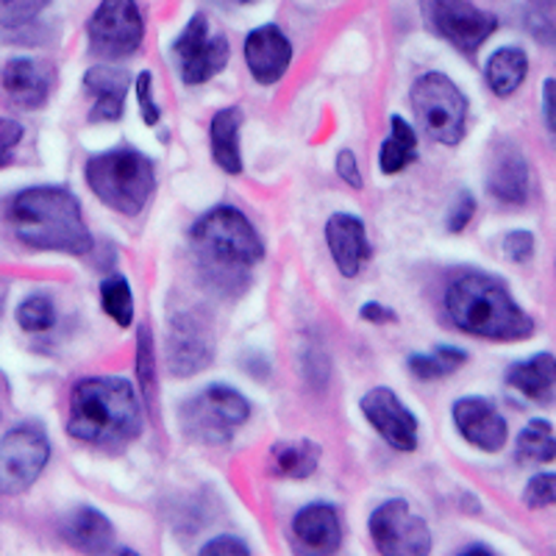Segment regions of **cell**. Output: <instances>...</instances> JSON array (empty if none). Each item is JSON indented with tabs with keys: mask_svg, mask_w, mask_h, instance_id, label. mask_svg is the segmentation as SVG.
Returning <instances> with one entry per match:
<instances>
[{
	"mask_svg": "<svg viewBox=\"0 0 556 556\" xmlns=\"http://www.w3.org/2000/svg\"><path fill=\"white\" fill-rule=\"evenodd\" d=\"M190 248L203 285L223 298H240L251 287L253 267L265 260L260 231L231 203L212 206L192 223Z\"/></svg>",
	"mask_w": 556,
	"mask_h": 556,
	"instance_id": "1",
	"label": "cell"
},
{
	"mask_svg": "<svg viewBox=\"0 0 556 556\" xmlns=\"http://www.w3.org/2000/svg\"><path fill=\"white\" fill-rule=\"evenodd\" d=\"M146 412L121 376H87L70 390L67 434L101 451H123L142 434Z\"/></svg>",
	"mask_w": 556,
	"mask_h": 556,
	"instance_id": "2",
	"label": "cell"
},
{
	"mask_svg": "<svg viewBox=\"0 0 556 556\" xmlns=\"http://www.w3.org/2000/svg\"><path fill=\"white\" fill-rule=\"evenodd\" d=\"M9 226L28 251L89 256L96 240L76 192L59 184L26 187L9 201Z\"/></svg>",
	"mask_w": 556,
	"mask_h": 556,
	"instance_id": "3",
	"label": "cell"
},
{
	"mask_svg": "<svg viewBox=\"0 0 556 556\" xmlns=\"http://www.w3.org/2000/svg\"><path fill=\"white\" fill-rule=\"evenodd\" d=\"M445 312L456 329L479 340L518 342L534 334V317L526 315L509 287L490 273H462L445 290Z\"/></svg>",
	"mask_w": 556,
	"mask_h": 556,
	"instance_id": "4",
	"label": "cell"
},
{
	"mask_svg": "<svg viewBox=\"0 0 556 556\" xmlns=\"http://www.w3.org/2000/svg\"><path fill=\"white\" fill-rule=\"evenodd\" d=\"M84 178L103 206L123 217H137L156 190V165L148 153L114 148L89 156Z\"/></svg>",
	"mask_w": 556,
	"mask_h": 556,
	"instance_id": "5",
	"label": "cell"
},
{
	"mask_svg": "<svg viewBox=\"0 0 556 556\" xmlns=\"http://www.w3.org/2000/svg\"><path fill=\"white\" fill-rule=\"evenodd\" d=\"M251 420V401L228 384H208L178 409V424L190 440L203 445L231 443L237 429Z\"/></svg>",
	"mask_w": 556,
	"mask_h": 556,
	"instance_id": "6",
	"label": "cell"
},
{
	"mask_svg": "<svg viewBox=\"0 0 556 556\" xmlns=\"http://www.w3.org/2000/svg\"><path fill=\"white\" fill-rule=\"evenodd\" d=\"M415 121L426 137L445 148L459 146L468 128V98L445 73H424L409 89Z\"/></svg>",
	"mask_w": 556,
	"mask_h": 556,
	"instance_id": "7",
	"label": "cell"
},
{
	"mask_svg": "<svg viewBox=\"0 0 556 556\" xmlns=\"http://www.w3.org/2000/svg\"><path fill=\"white\" fill-rule=\"evenodd\" d=\"M51 462V440L37 420H23L0 437V493L23 495Z\"/></svg>",
	"mask_w": 556,
	"mask_h": 556,
	"instance_id": "8",
	"label": "cell"
},
{
	"mask_svg": "<svg viewBox=\"0 0 556 556\" xmlns=\"http://www.w3.org/2000/svg\"><path fill=\"white\" fill-rule=\"evenodd\" d=\"M146 39V17L137 0H101L87 23L89 53L103 62L131 59Z\"/></svg>",
	"mask_w": 556,
	"mask_h": 556,
	"instance_id": "9",
	"label": "cell"
},
{
	"mask_svg": "<svg viewBox=\"0 0 556 556\" xmlns=\"http://www.w3.org/2000/svg\"><path fill=\"white\" fill-rule=\"evenodd\" d=\"M420 12L426 28L465 56H476L498 28V17L473 0H420Z\"/></svg>",
	"mask_w": 556,
	"mask_h": 556,
	"instance_id": "10",
	"label": "cell"
},
{
	"mask_svg": "<svg viewBox=\"0 0 556 556\" xmlns=\"http://www.w3.org/2000/svg\"><path fill=\"white\" fill-rule=\"evenodd\" d=\"M170 53L181 81L187 87H201L226 70L231 45L220 31H212L206 14L195 12L170 45Z\"/></svg>",
	"mask_w": 556,
	"mask_h": 556,
	"instance_id": "11",
	"label": "cell"
},
{
	"mask_svg": "<svg viewBox=\"0 0 556 556\" xmlns=\"http://www.w3.org/2000/svg\"><path fill=\"white\" fill-rule=\"evenodd\" d=\"M215 326L203 309H178L167 317L165 356L176 379L203 374L215 362Z\"/></svg>",
	"mask_w": 556,
	"mask_h": 556,
	"instance_id": "12",
	"label": "cell"
},
{
	"mask_svg": "<svg viewBox=\"0 0 556 556\" xmlns=\"http://www.w3.org/2000/svg\"><path fill=\"white\" fill-rule=\"evenodd\" d=\"M367 531L376 551L384 556H426L431 551L429 523L412 513L406 498H390L376 506Z\"/></svg>",
	"mask_w": 556,
	"mask_h": 556,
	"instance_id": "13",
	"label": "cell"
},
{
	"mask_svg": "<svg viewBox=\"0 0 556 556\" xmlns=\"http://www.w3.org/2000/svg\"><path fill=\"white\" fill-rule=\"evenodd\" d=\"M362 417L374 426L376 434L395 451H417L420 445V424L417 415L404 401L390 390V387H374L367 390L359 401Z\"/></svg>",
	"mask_w": 556,
	"mask_h": 556,
	"instance_id": "14",
	"label": "cell"
},
{
	"mask_svg": "<svg viewBox=\"0 0 556 556\" xmlns=\"http://www.w3.org/2000/svg\"><path fill=\"white\" fill-rule=\"evenodd\" d=\"M451 417H454L456 431H459L465 443L484 451V454H498V451H504L506 440H509V429H506L504 415L495 409V404L490 399L465 395V399L454 401Z\"/></svg>",
	"mask_w": 556,
	"mask_h": 556,
	"instance_id": "15",
	"label": "cell"
},
{
	"mask_svg": "<svg viewBox=\"0 0 556 556\" xmlns=\"http://www.w3.org/2000/svg\"><path fill=\"white\" fill-rule=\"evenodd\" d=\"M292 56H295V48H292L290 37L273 23L253 28L242 45L248 73L262 87H273V84L281 81L290 70Z\"/></svg>",
	"mask_w": 556,
	"mask_h": 556,
	"instance_id": "16",
	"label": "cell"
},
{
	"mask_svg": "<svg viewBox=\"0 0 556 556\" xmlns=\"http://www.w3.org/2000/svg\"><path fill=\"white\" fill-rule=\"evenodd\" d=\"M0 87L17 109H42L53 92V67L31 56H14L0 70Z\"/></svg>",
	"mask_w": 556,
	"mask_h": 556,
	"instance_id": "17",
	"label": "cell"
},
{
	"mask_svg": "<svg viewBox=\"0 0 556 556\" xmlns=\"http://www.w3.org/2000/svg\"><path fill=\"white\" fill-rule=\"evenodd\" d=\"M326 245H329L331 260H334L337 270L342 278H356L370 262L374 248L367 242V228L351 212H334L326 223Z\"/></svg>",
	"mask_w": 556,
	"mask_h": 556,
	"instance_id": "18",
	"label": "cell"
},
{
	"mask_svg": "<svg viewBox=\"0 0 556 556\" xmlns=\"http://www.w3.org/2000/svg\"><path fill=\"white\" fill-rule=\"evenodd\" d=\"M486 192L504 206H523L529 201V162L515 142H498L490 153Z\"/></svg>",
	"mask_w": 556,
	"mask_h": 556,
	"instance_id": "19",
	"label": "cell"
},
{
	"mask_svg": "<svg viewBox=\"0 0 556 556\" xmlns=\"http://www.w3.org/2000/svg\"><path fill=\"white\" fill-rule=\"evenodd\" d=\"M84 92L92 98L89 109V123H117L126 114L128 96V73H123L114 64H92L84 73Z\"/></svg>",
	"mask_w": 556,
	"mask_h": 556,
	"instance_id": "20",
	"label": "cell"
},
{
	"mask_svg": "<svg viewBox=\"0 0 556 556\" xmlns=\"http://www.w3.org/2000/svg\"><path fill=\"white\" fill-rule=\"evenodd\" d=\"M292 538L309 554H337L342 545V520L337 506L326 501L301 506L292 518Z\"/></svg>",
	"mask_w": 556,
	"mask_h": 556,
	"instance_id": "21",
	"label": "cell"
},
{
	"mask_svg": "<svg viewBox=\"0 0 556 556\" xmlns=\"http://www.w3.org/2000/svg\"><path fill=\"white\" fill-rule=\"evenodd\" d=\"M62 538L81 554H109L114 545V526L96 506H78L64 518Z\"/></svg>",
	"mask_w": 556,
	"mask_h": 556,
	"instance_id": "22",
	"label": "cell"
},
{
	"mask_svg": "<svg viewBox=\"0 0 556 556\" xmlns=\"http://www.w3.org/2000/svg\"><path fill=\"white\" fill-rule=\"evenodd\" d=\"M242 121H245V114H242L240 106L220 109L208 121V153H212V162L228 176H240L242 173Z\"/></svg>",
	"mask_w": 556,
	"mask_h": 556,
	"instance_id": "23",
	"label": "cell"
},
{
	"mask_svg": "<svg viewBox=\"0 0 556 556\" xmlns=\"http://www.w3.org/2000/svg\"><path fill=\"white\" fill-rule=\"evenodd\" d=\"M506 384L534 404H548L556 392V356L543 351V354L515 362L506 370Z\"/></svg>",
	"mask_w": 556,
	"mask_h": 556,
	"instance_id": "24",
	"label": "cell"
},
{
	"mask_svg": "<svg viewBox=\"0 0 556 556\" xmlns=\"http://www.w3.org/2000/svg\"><path fill=\"white\" fill-rule=\"evenodd\" d=\"M320 465V445L312 440H285L270 448V470L278 479L304 481Z\"/></svg>",
	"mask_w": 556,
	"mask_h": 556,
	"instance_id": "25",
	"label": "cell"
},
{
	"mask_svg": "<svg viewBox=\"0 0 556 556\" xmlns=\"http://www.w3.org/2000/svg\"><path fill=\"white\" fill-rule=\"evenodd\" d=\"M529 73V56L520 48H498L484 64V81L493 89V96L509 98L520 89Z\"/></svg>",
	"mask_w": 556,
	"mask_h": 556,
	"instance_id": "26",
	"label": "cell"
},
{
	"mask_svg": "<svg viewBox=\"0 0 556 556\" xmlns=\"http://www.w3.org/2000/svg\"><path fill=\"white\" fill-rule=\"evenodd\" d=\"M417 162V134L401 114L390 117V134L381 142L379 167L384 176H399L406 167Z\"/></svg>",
	"mask_w": 556,
	"mask_h": 556,
	"instance_id": "27",
	"label": "cell"
},
{
	"mask_svg": "<svg viewBox=\"0 0 556 556\" xmlns=\"http://www.w3.org/2000/svg\"><path fill=\"white\" fill-rule=\"evenodd\" d=\"M465 362H468V351H462L456 345H437L429 354H412L406 359V367H409V374L415 379L437 381L456 374Z\"/></svg>",
	"mask_w": 556,
	"mask_h": 556,
	"instance_id": "28",
	"label": "cell"
},
{
	"mask_svg": "<svg viewBox=\"0 0 556 556\" xmlns=\"http://www.w3.org/2000/svg\"><path fill=\"white\" fill-rule=\"evenodd\" d=\"M515 456L520 462H534V465H548L556 459V434L548 420H531L515 440Z\"/></svg>",
	"mask_w": 556,
	"mask_h": 556,
	"instance_id": "29",
	"label": "cell"
},
{
	"mask_svg": "<svg viewBox=\"0 0 556 556\" xmlns=\"http://www.w3.org/2000/svg\"><path fill=\"white\" fill-rule=\"evenodd\" d=\"M101 309L112 317L121 329H128L137 317V306H134V290L128 285L126 276H109L101 281Z\"/></svg>",
	"mask_w": 556,
	"mask_h": 556,
	"instance_id": "30",
	"label": "cell"
},
{
	"mask_svg": "<svg viewBox=\"0 0 556 556\" xmlns=\"http://www.w3.org/2000/svg\"><path fill=\"white\" fill-rule=\"evenodd\" d=\"M14 320L26 334H45L56 326V304L51 295H26L14 309Z\"/></svg>",
	"mask_w": 556,
	"mask_h": 556,
	"instance_id": "31",
	"label": "cell"
},
{
	"mask_svg": "<svg viewBox=\"0 0 556 556\" xmlns=\"http://www.w3.org/2000/svg\"><path fill=\"white\" fill-rule=\"evenodd\" d=\"M137 379L142 399L148 406L156 404L159 379H156V348H153V334L148 326H139L137 331Z\"/></svg>",
	"mask_w": 556,
	"mask_h": 556,
	"instance_id": "32",
	"label": "cell"
},
{
	"mask_svg": "<svg viewBox=\"0 0 556 556\" xmlns=\"http://www.w3.org/2000/svg\"><path fill=\"white\" fill-rule=\"evenodd\" d=\"M53 0H0V31L23 34L31 31L39 14L51 7Z\"/></svg>",
	"mask_w": 556,
	"mask_h": 556,
	"instance_id": "33",
	"label": "cell"
},
{
	"mask_svg": "<svg viewBox=\"0 0 556 556\" xmlns=\"http://www.w3.org/2000/svg\"><path fill=\"white\" fill-rule=\"evenodd\" d=\"M523 23L534 42L556 48V0H529Z\"/></svg>",
	"mask_w": 556,
	"mask_h": 556,
	"instance_id": "34",
	"label": "cell"
},
{
	"mask_svg": "<svg viewBox=\"0 0 556 556\" xmlns=\"http://www.w3.org/2000/svg\"><path fill=\"white\" fill-rule=\"evenodd\" d=\"M523 504L529 509H545L556 506V473H538L531 476L523 490Z\"/></svg>",
	"mask_w": 556,
	"mask_h": 556,
	"instance_id": "35",
	"label": "cell"
},
{
	"mask_svg": "<svg viewBox=\"0 0 556 556\" xmlns=\"http://www.w3.org/2000/svg\"><path fill=\"white\" fill-rule=\"evenodd\" d=\"M137 101L142 123L148 128H156L162 123V109H159L156 98H153V73H148V70H142L137 76Z\"/></svg>",
	"mask_w": 556,
	"mask_h": 556,
	"instance_id": "36",
	"label": "cell"
},
{
	"mask_svg": "<svg viewBox=\"0 0 556 556\" xmlns=\"http://www.w3.org/2000/svg\"><path fill=\"white\" fill-rule=\"evenodd\" d=\"M23 137H26L23 123L12 121V117H0V170H7L12 165V159L17 153Z\"/></svg>",
	"mask_w": 556,
	"mask_h": 556,
	"instance_id": "37",
	"label": "cell"
},
{
	"mask_svg": "<svg viewBox=\"0 0 556 556\" xmlns=\"http://www.w3.org/2000/svg\"><path fill=\"white\" fill-rule=\"evenodd\" d=\"M534 248H538L534 235H531V231H523V228H518V231H509V235L504 237V242H501V251H504V256L509 262H515V265H523V262H529L531 256H534Z\"/></svg>",
	"mask_w": 556,
	"mask_h": 556,
	"instance_id": "38",
	"label": "cell"
},
{
	"mask_svg": "<svg viewBox=\"0 0 556 556\" xmlns=\"http://www.w3.org/2000/svg\"><path fill=\"white\" fill-rule=\"evenodd\" d=\"M473 215H476V198L470 195L468 190H462L459 195H456V201L451 203L448 220H445V226H448L451 235H462V231L470 226Z\"/></svg>",
	"mask_w": 556,
	"mask_h": 556,
	"instance_id": "39",
	"label": "cell"
},
{
	"mask_svg": "<svg viewBox=\"0 0 556 556\" xmlns=\"http://www.w3.org/2000/svg\"><path fill=\"white\" fill-rule=\"evenodd\" d=\"M334 170L337 176H340V181L348 184L351 190H362V187H365V178H362L359 170V159H356V153L351 151V148H342V151L337 153Z\"/></svg>",
	"mask_w": 556,
	"mask_h": 556,
	"instance_id": "40",
	"label": "cell"
},
{
	"mask_svg": "<svg viewBox=\"0 0 556 556\" xmlns=\"http://www.w3.org/2000/svg\"><path fill=\"white\" fill-rule=\"evenodd\" d=\"M198 554H201V556H220V554L248 556V554H251V548H248L245 540L231 538V534H220V538L208 540L206 545H201V551H198Z\"/></svg>",
	"mask_w": 556,
	"mask_h": 556,
	"instance_id": "41",
	"label": "cell"
},
{
	"mask_svg": "<svg viewBox=\"0 0 556 556\" xmlns=\"http://www.w3.org/2000/svg\"><path fill=\"white\" fill-rule=\"evenodd\" d=\"M543 121L545 131L556 148V78H545L543 84Z\"/></svg>",
	"mask_w": 556,
	"mask_h": 556,
	"instance_id": "42",
	"label": "cell"
},
{
	"mask_svg": "<svg viewBox=\"0 0 556 556\" xmlns=\"http://www.w3.org/2000/svg\"><path fill=\"white\" fill-rule=\"evenodd\" d=\"M359 317L365 323H374V326H390V323L399 320L395 309L384 306V304H381V301H367V304H362Z\"/></svg>",
	"mask_w": 556,
	"mask_h": 556,
	"instance_id": "43",
	"label": "cell"
},
{
	"mask_svg": "<svg viewBox=\"0 0 556 556\" xmlns=\"http://www.w3.org/2000/svg\"><path fill=\"white\" fill-rule=\"evenodd\" d=\"M459 554H462V556H468V554H486V556H493V548H484V545H473V548H462Z\"/></svg>",
	"mask_w": 556,
	"mask_h": 556,
	"instance_id": "44",
	"label": "cell"
},
{
	"mask_svg": "<svg viewBox=\"0 0 556 556\" xmlns=\"http://www.w3.org/2000/svg\"><path fill=\"white\" fill-rule=\"evenodd\" d=\"M231 3H253V0H231Z\"/></svg>",
	"mask_w": 556,
	"mask_h": 556,
	"instance_id": "45",
	"label": "cell"
},
{
	"mask_svg": "<svg viewBox=\"0 0 556 556\" xmlns=\"http://www.w3.org/2000/svg\"><path fill=\"white\" fill-rule=\"evenodd\" d=\"M0 395H3V379H0Z\"/></svg>",
	"mask_w": 556,
	"mask_h": 556,
	"instance_id": "46",
	"label": "cell"
},
{
	"mask_svg": "<svg viewBox=\"0 0 556 556\" xmlns=\"http://www.w3.org/2000/svg\"><path fill=\"white\" fill-rule=\"evenodd\" d=\"M0 312H3V301H0Z\"/></svg>",
	"mask_w": 556,
	"mask_h": 556,
	"instance_id": "47",
	"label": "cell"
}]
</instances>
